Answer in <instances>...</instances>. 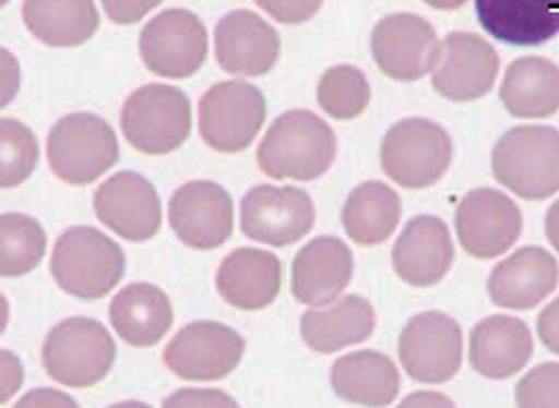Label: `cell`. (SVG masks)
Here are the masks:
<instances>
[{
  "instance_id": "6da1fadb",
  "label": "cell",
  "mask_w": 559,
  "mask_h": 408,
  "mask_svg": "<svg viewBox=\"0 0 559 408\" xmlns=\"http://www.w3.org/2000/svg\"><path fill=\"white\" fill-rule=\"evenodd\" d=\"M337 154L330 124L312 111L294 109L280 116L258 147L260 170L275 180L323 177Z\"/></svg>"
},
{
  "instance_id": "7a4b0ae2",
  "label": "cell",
  "mask_w": 559,
  "mask_h": 408,
  "mask_svg": "<svg viewBox=\"0 0 559 408\" xmlns=\"http://www.w3.org/2000/svg\"><path fill=\"white\" fill-rule=\"evenodd\" d=\"M492 175L513 195L543 202L559 191V130L515 127L492 149Z\"/></svg>"
},
{
  "instance_id": "3957f363",
  "label": "cell",
  "mask_w": 559,
  "mask_h": 408,
  "mask_svg": "<svg viewBox=\"0 0 559 408\" xmlns=\"http://www.w3.org/2000/svg\"><path fill=\"white\" fill-rule=\"evenodd\" d=\"M127 260L116 241L93 227L66 230L51 255L55 283L80 300H99L124 277Z\"/></svg>"
},
{
  "instance_id": "277c9868",
  "label": "cell",
  "mask_w": 559,
  "mask_h": 408,
  "mask_svg": "<svg viewBox=\"0 0 559 408\" xmlns=\"http://www.w3.org/2000/svg\"><path fill=\"white\" fill-rule=\"evenodd\" d=\"M47 155L52 175L68 184H91L114 168L120 147L114 128L95 113H72L51 128Z\"/></svg>"
},
{
  "instance_id": "5b68a950",
  "label": "cell",
  "mask_w": 559,
  "mask_h": 408,
  "mask_svg": "<svg viewBox=\"0 0 559 408\" xmlns=\"http://www.w3.org/2000/svg\"><path fill=\"white\" fill-rule=\"evenodd\" d=\"M453 161L449 132L432 120L408 118L388 130L382 143L385 177L405 189H428Z\"/></svg>"
},
{
  "instance_id": "8992f818",
  "label": "cell",
  "mask_w": 559,
  "mask_h": 408,
  "mask_svg": "<svg viewBox=\"0 0 559 408\" xmlns=\"http://www.w3.org/2000/svg\"><path fill=\"white\" fill-rule=\"evenodd\" d=\"M116 360V344L99 321L74 316L45 339L43 364L52 382L91 387L102 382Z\"/></svg>"
},
{
  "instance_id": "52a82bcc",
  "label": "cell",
  "mask_w": 559,
  "mask_h": 408,
  "mask_svg": "<svg viewBox=\"0 0 559 408\" xmlns=\"http://www.w3.org/2000/svg\"><path fill=\"white\" fill-rule=\"evenodd\" d=\"M120 122L136 152L173 154L191 132V103L175 86L147 84L128 97Z\"/></svg>"
},
{
  "instance_id": "ba28073f",
  "label": "cell",
  "mask_w": 559,
  "mask_h": 408,
  "mask_svg": "<svg viewBox=\"0 0 559 408\" xmlns=\"http://www.w3.org/2000/svg\"><path fill=\"white\" fill-rule=\"evenodd\" d=\"M266 118L264 95L248 82H221L200 101V134L221 154L248 149Z\"/></svg>"
},
{
  "instance_id": "9c48e42d",
  "label": "cell",
  "mask_w": 559,
  "mask_h": 408,
  "mask_svg": "<svg viewBox=\"0 0 559 408\" xmlns=\"http://www.w3.org/2000/svg\"><path fill=\"white\" fill-rule=\"evenodd\" d=\"M399 357L413 382H451L463 360V333L457 321L436 310L413 316L401 333Z\"/></svg>"
},
{
  "instance_id": "30bf717a",
  "label": "cell",
  "mask_w": 559,
  "mask_h": 408,
  "mask_svg": "<svg viewBox=\"0 0 559 408\" xmlns=\"http://www.w3.org/2000/svg\"><path fill=\"white\" fill-rule=\"evenodd\" d=\"M141 59L162 77L193 76L204 65L207 34L202 20L187 9H168L143 27L139 38Z\"/></svg>"
},
{
  "instance_id": "8fae6325",
  "label": "cell",
  "mask_w": 559,
  "mask_h": 408,
  "mask_svg": "<svg viewBox=\"0 0 559 408\" xmlns=\"http://www.w3.org/2000/svg\"><path fill=\"white\" fill-rule=\"evenodd\" d=\"M246 341L227 325L202 321L182 327L164 350L166 367L185 382H218L241 362Z\"/></svg>"
},
{
  "instance_id": "7c38bea8",
  "label": "cell",
  "mask_w": 559,
  "mask_h": 408,
  "mask_svg": "<svg viewBox=\"0 0 559 408\" xmlns=\"http://www.w3.org/2000/svg\"><path fill=\"white\" fill-rule=\"evenodd\" d=\"M314 204L298 187L260 184L241 200V230L248 239L273 248L292 245L314 227Z\"/></svg>"
},
{
  "instance_id": "4fadbf2b",
  "label": "cell",
  "mask_w": 559,
  "mask_h": 408,
  "mask_svg": "<svg viewBox=\"0 0 559 408\" xmlns=\"http://www.w3.org/2000/svg\"><path fill=\"white\" fill-rule=\"evenodd\" d=\"M461 248L478 260L506 254L524 229L520 207L497 189L469 191L455 214Z\"/></svg>"
},
{
  "instance_id": "5bb4252c",
  "label": "cell",
  "mask_w": 559,
  "mask_h": 408,
  "mask_svg": "<svg viewBox=\"0 0 559 408\" xmlns=\"http://www.w3.org/2000/svg\"><path fill=\"white\" fill-rule=\"evenodd\" d=\"M499 76V55L488 40L469 32H453L442 45L432 70L433 91L455 103L483 99Z\"/></svg>"
},
{
  "instance_id": "9a60e30c",
  "label": "cell",
  "mask_w": 559,
  "mask_h": 408,
  "mask_svg": "<svg viewBox=\"0 0 559 408\" xmlns=\"http://www.w3.org/2000/svg\"><path fill=\"white\" fill-rule=\"evenodd\" d=\"M371 51L383 74L399 82H415L430 74L440 43L430 22L413 13H394L378 22Z\"/></svg>"
},
{
  "instance_id": "2e32d148",
  "label": "cell",
  "mask_w": 559,
  "mask_h": 408,
  "mask_svg": "<svg viewBox=\"0 0 559 408\" xmlns=\"http://www.w3.org/2000/svg\"><path fill=\"white\" fill-rule=\"evenodd\" d=\"M170 227L191 250H216L233 235V202L216 182H187L168 205Z\"/></svg>"
},
{
  "instance_id": "e0dca14e",
  "label": "cell",
  "mask_w": 559,
  "mask_h": 408,
  "mask_svg": "<svg viewBox=\"0 0 559 408\" xmlns=\"http://www.w3.org/2000/svg\"><path fill=\"white\" fill-rule=\"evenodd\" d=\"M95 212L107 229L122 239L150 241L162 227V204L150 180L136 172H118L95 191Z\"/></svg>"
},
{
  "instance_id": "ac0fdd59",
  "label": "cell",
  "mask_w": 559,
  "mask_h": 408,
  "mask_svg": "<svg viewBox=\"0 0 559 408\" xmlns=\"http://www.w3.org/2000/svg\"><path fill=\"white\" fill-rule=\"evenodd\" d=\"M216 61L233 76H264L280 59L277 29L248 9L227 13L214 34Z\"/></svg>"
},
{
  "instance_id": "d6986e66",
  "label": "cell",
  "mask_w": 559,
  "mask_h": 408,
  "mask_svg": "<svg viewBox=\"0 0 559 408\" xmlns=\"http://www.w3.org/2000/svg\"><path fill=\"white\" fill-rule=\"evenodd\" d=\"M455 260L449 227L436 216H417L401 232L392 250L399 279L411 287H432L442 281Z\"/></svg>"
},
{
  "instance_id": "ffe728a7",
  "label": "cell",
  "mask_w": 559,
  "mask_h": 408,
  "mask_svg": "<svg viewBox=\"0 0 559 408\" xmlns=\"http://www.w3.org/2000/svg\"><path fill=\"white\" fill-rule=\"evenodd\" d=\"M558 283V260L543 248L528 245L495 266L488 296L495 307L533 310L556 291Z\"/></svg>"
},
{
  "instance_id": "44dd1931",
  "label": "cell",
  "mask_w": 559,
  "mask_h": 408,
  "mask_svg": "<svg viewBox=\"0 0 559 408\" xmlns=\"http://www.w3.org/2000/svg\"><path fill=\"white\" fill-rule=\"evenodd\" d=\"M355 257L337 237H319L302 248L292 268L294 298L308 307H330L353 281Z\"/></svg>"
},
{
  "instance_id": "7402d4cb",
  "label": "cell",
  "mask_w": 559,
  "mask_h": 408,
  "mask_svg": "<svg viewBox=\"0 0 559 408\" xmlns=\"http://www.w3.org/2000/svg\"><path fill=\"white\" fill-rule=\"evenodd\" d=\"M533 355V333L515 316H488L469 335V364L486 380L518 375Z\"/></svg>"
},
{
  "instance_id": "603a6c76",
  "label": "cell",
  "mask_w": 559,
  "mask_h": 408,
  "mask_svg": "<svg viewBox=\"0 0 559 408\" xmlns=\"http://www.w3.org/2000/svg\"><path fill=\"white\" fill-rule=\"evenodd\" d=\"M480 26L511 47H540L559 34V0H476Z\"/></svg>"
},
{
  "instance_id": "cb8c5ba5",
  "label": "cell",
  "mask_w": 559,
  "mask_h": 408,
  "mask_svg": "<svg viewBox=\"0 0 559 408\" xmlns=\"http://www.w3.org/2000/svg\"><path fill=\"white\" fill-rule=\"evenodd\" d=\"M216 289L230 307L241 310L271 307L280 296V257L264 250L241 248L223 260Z\"/></svg>"
},
{
  "instance_id": "d4e9b609",
  "label": "cell",
  "mask_w": 559,
  "mask_h": 408,
  "mask_svg": "<svg viewBox=\"0 0 559 408\" xmlns=\"http://www.w3.org/2000/svg\"><path fill=\"white\" fill-rule=\"evenodd\" d=\"M331 387L346 403L388 407L399 396L401 375L390 358L373 350H360L333 362Z\"/></svg>"
},
{
  "instance_id": "484cf974",
  "label": "cell",
  "mask_w": 559,
  "mask_h": 408,
  "mask_svg": "<svg viewBox=\"0 0 559 408\" xmlns=\"http://www.w3.org/2000/svg\"><path fill=\"white\" fill-rule=\"evenodd\" d=\"M376 310L360 296H346L330 308L308 310L300 321L306 346L319 355H331L371 337Z\"/></svg>"
},
{
  "instance_id": "4316f807",
  "label": "cell",
  "mask_w": 559,
  "mask_h": 408,
  "mask_svg": "<svg viewBox=\"0 0 559 408\" xmlns=\"http://www.w3.org/2000/svg\"><path fill=\"white\" fill-rule=\"evenodd\" d=\"M109 321L127 344L150 348L173 327V304L159 287L134 283L111 300Z\"/></svg>"
},
{
  "instance_id": "83f0119b",
  "label": "cell",
  "mask_w": 559,
  "mask_h": 408,
  "mask_svg": "<svg viewBox=\"0 0 559 408\" xmlns=\"http://www.w3.org/2000/svg\"><path fill=\"white\" fill-rule=\"evenodd\" d=\"M499 97L513 118H551L559 111L558 65L545 57L513 61L503 76Z\"/></svg>"
},
{
  "instance_id": "f1b7e54d",
  "label": "cell",
  "mask_w": 559,
  "mask_h": 408,
  "mask_svg": "<svg viewBox=\"0 0 559 408\" xmlns=\"http://www.w3.org/2000/svg\"><path fill=\"white\" fill-rule=\"evenodd\" d=\"M22 15L34 38L55 49L80 47L99 27L93 0H24Z\"/></svg>"
},
{
  "instance_id": "f546056e",
  "label": "cell",
  "mask_w": 559,
  "mask_h": 408,
  "mask_svg": "<svg viewBox=\"0 0 559 408\" xmlns=\"http://www.w3.org/2000/svg\"><path fill=\"white\" fill-rule=\"evenodd\" d=\"M403 205L394 189L383 182H362L348 195L342 223L346 235L358 245H380L394 235Z\"/></svg>"
},
{
  "instance_id": "4dcf8cb0",
  "label": "cell",
  "mask_w": 559,
  "mask_h": 408,
  "mask_svg": "<svg viewBox=\"0 0 559 408\" xmlns=\"http://www.w3.org/2000/svg\"><path fill=\"white\" fill-rule=\"evenodd\" d=\"M47 250L43 227L26 214H4L0 218V275L24 277L32 273Z\"/></svg>"
},
{
  "instance_id": "1f68e13d",
  "label": "cell",
  "mask_w": 559,
  "mask_h": 408,
  "mask_svg": "<svg viewBox=\"0 0 559 408\" xmlns=\"http://www.w3.org/2000/svg\"><path fill=\"white\" fill-rule=\"evenodd\" d=\"M317 101L330 118L355 120L369 107L371 86L358 68L335 65L321 77Z\"/></svg>"
},
{
  "instance_id": "d6a6232c",
  "label": "cell",
  "mask_w": 559,
  "mask_h": 408,
  "mask_svg": "<svg viewBox=\"0 0 559 408\" xmlns=\"http://www.w3.org/2000/svg\"><path fill=\"white\" fill-rule=\"evenodd\" d=\"M38 161V143L29 128L17 120H0V184L20 187Z\"/></svg>"
},
{
  "instance_id": "836d02e7",
  "label": "cell",
  "mask_w": 559,
  "mask_h": 408,
  "mask_svg": "<svg viewBox=\"0 0 559 408\" xmlns=\"http://www.w3.org/2000/svg\"><path fill=\"white\" fill-rule=\"evenodd\" d=\"M515 405L522 408H559V362H543L518 383Z\"/></svg>"
},
{
  "instance_id": "e575fe53",
  "label": "cell",
  "mask_w": 559,
  "mask_h": 408,
  "mask_svg": "<svg viewBox=\"0 0 559 408\" xmlns=\"http://www.w3.org/2000/svg\"><path fill=\"white\" fill-rule=\"evenodd\" d=\"M255 4L281 24H302L317 15L323 0H255Z\"/></svg>"
},
{
  "instance_id": "d590c367",
  "label": "cell",
  "mask_w": 559,
  "mask_h": 408,
  "mask_svg": "<svg viewBox=\"0 0 559 408\" xmlns=\"http://www.w3.org/2000/svg\"><path fill=\"white\" fill-rule=\"evenodd\" d=\"M159 2L162 0H102L105 15L120 26L141 22Z\"/></svg>"
},
{
  "instance_id": "8d00e7d4",
  "label": "cell",
  "mask_w": 559,
  "mask_h": 408,
  "mask_svg": "<svg viewBox=\"0 0 559 408\" xmlns=\"http://www.w3.org/2000/svg\"><path fill=\"white\" fill-rule=\"evenodd\" d=\"M536 333L540 337V344L559 357V298L536 319Z\"/></svg>"
},
{
  "instance_id": "74e56055",
  "label": "cell",
  "mask_w": 559,
  "mask_h": 408,
  "mask_svg": "<svg viewBox=\"0 0 559 408\" xmlns=\"http://www.w3.org/2000/svg\"><path fill=\"white\" fill-rule=\"evenodd\" d=\"M166 407H200V405H210V407H235L237 403L221 394V392H178L173 398H168L164 403Z\"/></svg>"
},
{
  "instance_id": "f35d334b",
  "label": "cell",
  "mask_w": 559,
  "mask_h": 408,
  "mask_svg": "<svg viewBox=\"0 0 559 408\" xmlns=\"http://www.w3.org/2000/svg\"><path fill=\"white\" fill-rule=\"evenodd\" d=\"M22 364L20 360L11 357L7 350L2 352V394L0 400L7 403L11 398V394L22 385Z\"/></svg>"
},
{
  "instance_id": "ab89813d",
  "label": "cell",
  "mask_w": 559,
  "mask_h": 408,
  "mask_svg": "<svg viewBox=\"0 0 559 408\" xmlns=\"http://www.w3.org/2000/svg\"><path fill=\"white\" fill-rule=\"evenodd\" d=\"M29 405H74V400L72 398H68V396H61V394H57V392H36V394H29L26 396L22 403H20V407H29Z\"/></svg>"
},
{
  "instance_id": "60d3db41",
  "label": "cell",
  "mask_w": 559,
  "mask_h": 408,
  "mask_svg": "<svg viewBox=\"0 0 559 408\" xmlns=\"http://www.w3.org/2000/svg\"><path fill=\"white\" fill-rule=\"evenodd\" d=\"M403 407H453V403L440 394H415L408 396Z\"/></svg>"
},
{
  "instance_id": "b9f144b4",
  "label": "cell",
  "mask_w": 559,
  "mask_h": 408,
  "mask_svg": "<svg viewBox=\"0 0 559 408\" xmlns=\"http://www.w3.org/2000/svg\"><path fill=\"white\" fill-rule=\"evenodd\" d=\"M545 235L551 243V248L559 254V200L549 207L547 218H545Z\"/></svg>"
},
{
  "instance_id": "7bdbcfd3",
  "label": "cell",
  "mask_w": 559,
  "mask_h": 408,
  "mask_svg": "<svg viewBox=\"0 0 559 408\" xmlns=\"http://www.w3.org/2000/svg\"><path fill=\"white\" fill-rule=\"evenodd\" d=\"M428 2L433 9H440V11H455L459 7H463L467 0H424Z\"/></svg>"
}]
</instances>
